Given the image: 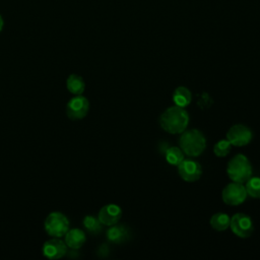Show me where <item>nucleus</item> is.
I'll return each instance as SVG.
<instances>
[{
  "label": "nucleus",
  "mask_w": 260,
  "mask_h": 260,
  "mask_svg": "<svg viewBox=\"0 0 260 260\" xmlns=\"http://www.w3.org/2000/svg\"><path fill=\"white\" fill-rule=\"evenodd\" d=\"M189 124L188 112L179 106H173L164 111L159 117L160 127L171 134H179L186 130Z\"/></svg>",
  "instance_id": "obj_1"
},
{
  "label": "nucleus",
  "mask_w": 260,
  "mask_h": 260,
  "mask_svg": "<svg viewBox=\"0 0 260 260\" xmlns=\"http://www.w3.org/2000/svg\"><path fill=\"white\" fill-rule=\"evenodd\" d=\"M179 144L180 148L188 156H198L206 147V139L199 130L189 129L181 133Z\"/></svg>",
  "instance_id": "obj_2"
},
{
  "label": "nucleus",
  "mask_w": 260,
  "mask_h": 260,
  "mask_svg": "<svg viewBox=\"0 0 260 260\" xmlns=\"http://www.w3.org/2000/svg\"><path fill=\"white\" fill-rule=\"evenodd\" d=\"M252 166L248 157L242 153L236 154L226 166V173L233 182L246 183L252 177Z\"/></svg>",
  "instance_id": "obj_3"
},
{
  "label": "nucleus",
  "mask_w": 260,
  "mask_h": 260,
  "mask_svg": "<svg viewBox=\"0 0 260 260\" xmlns=\"http://www.w3.org/2000/svg\"><path fill=\"white\" fill-rule=\"evenodd\" d=\"M44 228L49 236L53 238H61L65 236L69 230V219L65 214L59 211H54L46 217Z\"/></svg>",
  "instance_id": "obj_4"
},
{
  "label": "nucleus",
  "mask_w": 260,
  "mask_h": 260,
  "mask_svg": "<svg viewBox=\"0 0 260 260\" xmlns=\"http://www.w3.org/2000/svg\"><path fill=\"white\" fill-rule=\"evenodd\" d=\"M247 196L248 194L245 186L242 183H237V182H233L226 185L221 192L222 201L225 204L232 205V206H237L242 204L246 200Z\"/></svg>",
  "instance_id": "obj_5"
},
{
  "label": "nucleus",
  "mask_w": 260,
  "mask_h": 260,
  "mask_svg": "<svg viewBox=\"0 0 260 260\" xmlns=\"http://www.w3.org/2000/svg\"><path fill=\"white\" fill-rule=\"evenodd\" d=\"M230 228L239 238H249L254 232V223L251 217L245 213H236L231 217Z\"/></svg>",
  "instance_id": "obj_6"
},
{
  "label": "nucleus",
  "mask_w": 260,
  "mask_h": 260,
  "mask_svg": "<svg viewBox=\"0 0 260 260\" xmlns=\"http://www.w3.org/2000/svg\"><path fill=\"white\" fill-rule=\"evenodd\" d=\"M89 110V102L88 100L78 94L72 98L66 105V115L70 120L76 121L83 119Z\"/></svg>",
  "instance_id": "obj_7"
},
{
  "label": "nucleus",
  "mask_w": 260,
  "mask_h": 260,
  "mask_svg": "<svg viewBox=\"0 0 260 260\" xmlns=\"http://www.w3.org/2000/svg\"><path fill=\"white\" fill-rule=\"evenodd\" d=\"M252 138L251 129L242 124L232 126L226 132V140L234 146H245L251 142Z\"/></svg>",
  "instance_id": "obj_8"
},
{
  "label": "nucleus",
  "mask_w": 260,
  "mask_h": 260,
  "mask_svg": "<svg viewBox=\"0 0 260 260\" xmlns=\"http://www.w3.org/2000/svg\"><path fill=\"white\" fill-rule=\"evenodd\" d=\"M178 172L184 181L195 182L200 179L202 175V168L196 160L184 158L178 166Z\"/></svg>",
  "instance_id": "obj_9"
},
{
  "label": "nucleus",
  "mask_w": 260,
  "mask_h": 260,
  "mask_svg": "<svg viewBox=\"0 0 260 260\" xmlns=\"http://www.w3.org/2000/svg\"><path fill=\"white\" fill-rule=\"evenodd\" d=\"M43 255L48 259H60L67 253V246L60 238H53L46 241L42 248Z\"/></svg>",
  "instance_id": "obj_10"
},
{
  "label": "nucleus",
  "mask_w": 260,
  "mask_h": 260,
  "mask_svg": "<svg viewBox=\"0 0 260 260\" xmlns=\"http://www.w3.org/2000/svg\"><path fill=\"white\" fill-rule=\"evenodd\" d=\"M122 216V209L116 204H107L99 212V219L104 225H113L118 223Z\"/></svg>",
  "instance_id": "obj_11"
},
{
  "label": "nucleus",
  "mask_w": 260,
  "mask_h": 260,
  "mask_svg": "<svg viewBox=\"0 0 260 260\" xmlns=\"http://www.w3.org/2000/svg\"><path fill=\"white\" fill-rule=\"evenodd\" d=\"M106 236L109 242L113 244H122L128 241L130 237V233L125 225L116 223V224L110 225V228L107 230Z\"/></svg>",
  "instance_id": "obj_12"
},
{
  "label": "nucleus",
  "mask_w": 260,
  "mask_h": 260,
  "mask_svg": "<svg viewBox=\"0 0 260 260\" xmlns=\"http://www.w3.org/2000/svg\"><path fill=\"white\" fill-rule=\"evenodd\" d=\"M86 241V237L83 231L80 229L68 230L65 234V244L72 250H77L83 246Z\"/></svg>",
  "instance_id": "obj_13"
},
{
  "label": "nucleus",
  "mask_w": 260,
  "mask_h": 260,
  "mask_svg": "<svg viewBox=\"0 0 260 260\" xmlns=\"http://www.w3.org/2000/svg\"><path fill=\"white\" fill-rule=\"evenodd\" d=\"M173 101L176 106L187 107L192 101L191 90L186 86H178L173 92Z\"/></svg>",
  "instance_id": "obj_14"
},
{
  "label": "nucleus",
  "mask_w": 260,
  "mask_h": 260,
  "mask_svg": "<svg viewBox=\"0 0 260 260\" xmlns=\"http://www.w3.org/2000/svg\"><path fill=\"white\" fill-rule=\"evenodd\" d=\"M66 87L69 92L78 95L84 91L85 83L81 76L77 74H70L66 80Z\"/></svg>",
  "instance_id": "obj_15"
},
{
  "label": "nucleus",
  "mask_w": 260,
  "mask_h": 260,
  "mask_svg": "<svg viewBox=\"0 0 260 260\" xmlns=\"http://www.w3.org/2000/svg\"><path fill=\"white\" fill-rule=\"evenodd\" d=\"M209 222L213 230L222 232V231H225L228 228H230L231 217L226 213L217 212L211 216Z\"/></svg>",
  "instance_id": "obj_16"
},
{
  "label": "nucleus",
  "mask_w": 260,
  "mask_h": 260,
  "mask_svg": "<svg viewBox=\"0 0 260 260\" xmlns=\"http://www.w3.org/2000/svg\"><path fill=\"white\" fill-rule=\"evenodd\" d=\"M167 161L172 166H179L184 159V152L181 148L177 146L168 147L165 151Z\"/></svg>",
  "instance_id": "obj_17"
},
{
  "label": "nucleus",
  "mask_w": 260,
  "mask_h": 260,
  "mask_svg": "<svg viewBox=\"0 0 260 260\" xmlns=\"http://www.w3.org/2000/svg\"><path fill=\"white\" fill-rule=\"evenodd\" d=\"M83 226L90 234L96 235L100 234L103 230V223L100 221L99 217H94L92 215H86L82 220Z\"/></svg>",
  "instance_id": "obj_18"
},
{
  "label": "nucleus",
  "mask_w": 260,
  "mask_h": 260,
  "mask_svg": "<svg viewBox=\"0 0 260 260\" xmlns=\"http://www.w3.org/2000/svg\"><path fill=\"white\" fill-rule=\"evenodd\" d=\"M247 194L256 199H260V177H251L246 183Z\"/></svg>",
  "instance_id": "obj_19"
},
{
  "label": "nucleus",
  "mask_w": 260,
  "mask_h": 260,
  "mask_svg": "<svg viewBox=\"0 0 260 260\" xmlns=\"http://www.w3.org/2000/svg\"><path fill=\"white\" fill-rule=\"evenodd\" d=\"M232 148V144L229 140H219L213 146V153L218 157L226 156Z\"/></svg>",
  "instance_id": "obj_20"
},
{
  "label": "nucleus",
  "mask_w": 260,
  "mask_h": 260,
  "mask_svg": "<svg viewBox=\"0 0 260 260\" xmlns=\"http://www.w3.org/2000/svg\"><path fill=\"white\" fill-rule=\"evenodd\" d=\"M213 104L212 98L207 92H202L197 101V106L201 110H207Z\"/></svg>",
  "instance_id": "obj_21"
},
{
  "label": "nucleus",
  "mask_w": 260,
  "mask_h": 260,
  "mask_svg": "<svg viewBox=\"0 0 260 260\" xmlns=\"http://www.w3.org/2000/svg\"><path fill=\"white\" fill-rule=\"evenodd\" d=\"M3 24H4V22H3V18H2V16L0 15V31L2 30V28H3Z\"/></svg>",
  "instance_id": "obj_22"
}]
</instances>
